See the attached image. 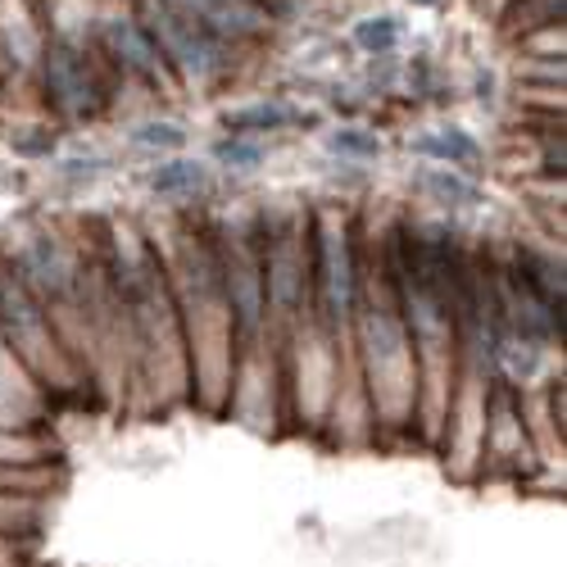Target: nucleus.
I'll return each mask as SVG.
<instances>
[{
  "label": "nucleus",
  "instance_id": "1",
  "mask_svg": "<svg viewBox=\"0 0 567 567\" xmlns=\"http://www.w3.org/2000/svg\"><path fill=\"white\" fill-rule=\"evenodd\" d=\"M359 337L368 350V368L372 382H382V404H391V395L409 400V332L395 309L386 305H368L359 318Z\"/></svg>",
  "mask_w": 567,
  "mask_h": 567
},
{
  "label": "nucleus",
  "instance_id": "2",
  "mask_svg": "<svg viewBox=\"0 0 567 567\" xmlns=\"http://www.w3.org/2000/svg\"><path fill=\"white\" fill-rule=\"evenodd\" d=\"M214 255H218V287H223V300L231 309V327L241 337L259 332L264 305H268L259 255L246 250V246H227V250H214Z\"/></svg>",
  "mask_w": 567,
  "mask_h": 567
},
{
  "label": "nucleus",
  "instance_id": "3",
  "mask_svg": "<svg viewBox=\"0 0 567 567\" xmlns=\"http://www.w3.org/2000/svg\"><path fill=\"white\" fill-rule=\"evenodd\" d=\"M159 37H164V51H168V60L186 73V78H196V82H205V78H214V73H223V41L205 28V23H196V19H182V14H173V10H164L159 14Z\"/></svg>",
  "mask_w": 567,
  "mask_h": 567
},
{
  "label": "nucleus",
  "instance_id": "4",
  "mask_svg": "<svg viewBox=\"0 0 567 567\" xmlns=\"http://www.w3.org/2000/svg\"><path fill=\"white\" fill-rule=\"evenodd\" d=\"M318 287H322V305H327V318L341 322L350 318L354 309V259H350V241L346 231L327 227L318 231Z\"/></svg>",
  "mask_w": 567,
  "mask_h": 567
},
{
  "label": "nucleus",
  "instance_id": "5",
  "mask_svg": "<svg viewBox=\"0 0 567 567\" xmlns=\"http://www.w3.org/2000/svg\"><path fill=\"white\" fill-rule=\"evenodd\" d=\"M0 332L10 341H19V350L32 359L45 350V318L41 305L32 300V291L23 287V277L0 272Z\"/></svg>",
  "mask_w": 567,
  "mask_h": 567
},
{
  "label": "nucleus",
  "instance_id": "6",
  "mask_svg": "<svg viewBox=\"0 0 567 567\" xmlns=\"http://www.w3.org/2000/svg\"><path fill=\"white\" fill-rule=\"evenodd\" d=\"M45 91H51L64 114H91L96 110V82H91V73H86V60L64 41L51 45V55H45Z\"/></svg>",
  "mask_w": 567,
  "mask_h": 567
},
{
  "label": "nucleus",
  "instance_id": "7",
  "mask_svg": "<svg viewBox=\"0 0 567 567\" xmlns=\"http://www.w3.org/2000/svg\"><path fill=\"white\" fill-rule=\"evenodd\" d=\"M23 287L28 291H41L45 300H64L73 291L78 281V268L73 259L64 255V246L55 241V236H37V241L23 250Z\"/></svg>",
  "mask_w": 567,
  "mask_h": 567
},
{
  "label": "nucleus",
  "instance_id": "8",
  "mask_svg": "<svg viewBox=\"0 0 567 567\" xmlns=\"http://www.w3.org/2000/svg\"><path fill=\"white\" fill-rule=\"evenodd\" d=\"M264 268V291L272 296L277 309H300L305 300V287H309V277H305V255H296L291 246V236H281V241L268 246V255L259 259Z\"/></svg>",
  "mask_w": 567,
  "mask_h": 567
},
{
  "label": "nucleus",
  "instance_id": "9",
  "mask_svg": "<svg viewBox=\"0 0 567 567\" xmlns=\"http://www.w3.org/2000/svg\"><path fill=\"white\" fill-rule=\"evenodd\" d=\"M105 37H110V51L118 55L123 69H132V73H141V78H159V69H164L159 45L151 41V32L141 28V23L114 19V23L105 28Z\"/></svg>",
  "mask_w": 567,
  "mask_h": 567
},
{
  "label": "nucleus",
  "instance_id": "10",
  "mask_svg": "<svg viewBox=\"0 0 567 567\" xmlns=\"http://www.w3.org/2000/svg\"><path fill=\"white\" fill-rule=\"evenodd\" d=\"M205 182H209V173L196 159H173V164H164V168L151 173V186H155L159 196H196Z\"/></svg>",
  "mask_w": 567,
  "mask_h": 567
},
{
  "label": "nucleus",
  "instance_id": "11",
  "mask_svg": "<svg viewBox=\"0 0 567 567\" xmlns=\"http://www.w3.org/2000/svg\"><path fill=\"white\" fill-rule=\"evenodd\" d=\"M287 123H296V114L287 105H268V101L227 114V132H277V127H287Z\"/></svg>",
  "mask_w": 567,
  "mask_h": 567
},
{
  "label": "nucleus",
  "instance_id": "12",
  "mask_svg": "<svg viewBox=\"0 0 567 567\" xmlns=\"http://www.w3.org/2000/svg\"><path fill=\"white\" fill-rule=\"evenodd\" d=\"M417 151L436 155V159H450V164H467V159H477V141L463 136V132H432V136L417 141Z\"/></svg>",
  "mask_w": 567,
  "mask_h": 567
},
{
  "label": "nucleus",
  "instance_id": "13",
  "mask_svg": "<svg viewBox=\"0 0 567 567\" xmlns=\"http://www.w3.org/2000/svg\"><path fill=\"white\" fill-rule=\"evenodd\" d=\"M422 186L436 196V200H445V205H477L482 200V192L472 182H463L458 173H450V168H432L427 177H422Z\"/></svg>",
  "mask_w": 567,
  "mask_h": 567
},
{
  "label": "nucleus",
  "instance_id": "14",
  "mask_svg": "<svg viewBox=\"0 0 567 567\" xmlns=\"http://www.w3.org/2000/svg\"><path fill=\"white\" fill-rule=\"evenodd\" d=\"M132 141H136V146H151V151H177L186 141V132L177 123H141L132 132Z\"/></svg>",
  "mask_w": 567,
  "mask_h": 567
},
{
  "label": "nucleus",
  "instance_id": "15",
  "mask_svg": "<svg viewBox=\"0 0 567 567\" xmlns=\"http://www.w3.org/2000/svg\"><path fill=\"white\" fill-rule=\"evenodd\" d=\"M332 151H346V155H363V159H372V155H382V141H377L372 132H363V127H346V132H337V136H332Z\"/></svg>",
  "mask_w": 567,
  "mask_h": 567
},
{
  "label": "nucleus",
  "instance_id": "16",
  "mask_svg": "<svg viewBox=\"0 0 567 567\" xmlns=\"http://www.w3.org/2000/svg\"><path fill=\"white\" fill-rule=\"evenodd\" d=\"M395 37H400L395 19H368V23H359V45H368V51H391Z\"/></svg>",
  "mask_w": 567,
  "mask_h": 567
},
{
  "label": "nucleus",
  "instance_id": "17",
  "mask_svg": "<svg viewBox=\"0 0 567 567\" xmlns=\"http://www.w3.org/2000/svg\"><path fill=\"white\" fill-rule=\"evenodd\" d=\"M218 159L223 164H231V168H255L259 159H264V151L255 146V141H223V146H218Z\"/></svg>",
  "mask_w": 567,
  "mask_h": 567
},
{
  "label": "nucleus",
  "instance_id": "18",
  "mask_svg": "<svg viewBox=\"0 0 567 567\" xmlns=\"http://www.w3.org/2000/svg\"><path fill=\"white\" fill-rule=\"evenodd\" d=\"M218 6H223V0H164V10H173L182 19H196V23H205Z\"/></svg>",
  "mask_w": 567,
  "mask_h": 567
},
{
  "label": "nucleus",
  "instance_id": "19",
  "mask_svg": "<svg viewBox=\"0 0 567 567\" xmlns=\"http://www.w3.org/2000/svg\"><path fill=\"white\" fill-rule=\"evenodd\" d=\"M417 6H432V0H417Z\"/></svg>",
  "mask_w": 567,
  "mask_h": 567
}]
</instances>
